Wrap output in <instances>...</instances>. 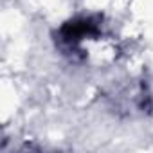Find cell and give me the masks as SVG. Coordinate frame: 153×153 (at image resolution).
I'll return each mask as SVG.
<instances>
[{"label":"cell","instance_id":"cell-1","mask_svg":"<svg viewBox=\"0 0 153 153\" xmlns=\"http://www.w3.org/2000/svg\"><path fill=\"white\" fill-rule=\"evenodd\" d=\"M61 40L68 45H78L83 38L97 34V24L92 18H78V20H70L59 29Z\"/></svg>","mask_w":153,"mask_h":153}]
</instances>
